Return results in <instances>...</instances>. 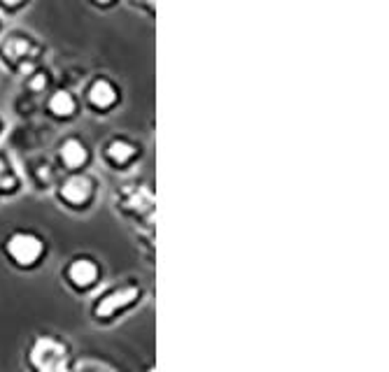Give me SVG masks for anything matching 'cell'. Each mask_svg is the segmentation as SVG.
<instances>
[{"mask_svg": "<svg viewBox=\"0 0 389 372\" xmlns=\"http://www.w3.org/2000/svg\"><path fill=\"white\" fill-rule=\"evenodd\" d=\"M7 252L19 265H33L42 254V242L33 233H14L7 240Z\"/></svg>", "mask_w": 389, "mask_h": 372, "instance_id": "cell-2", "label": "cell"}, {"mask_svg": "<svg viewBox=\"0 0 389 372\" xmlns=\"http://www.w3.org/2000/svg\"><path fill=\"white\" fill-rule=\"evenodd\" d=\"M61 195L73 205L87 203L91 195V181L87 177H82V174H73V177H68L63 181V186H61Z\"/></svg>", "mask_w": 389, "mask_h": 372, "instance_id": "cell-4", "label": "cell"}, {"mask_svg": "<svg viewBox=\"0 0 389 372\" xmlns=\"http://www.w3.org/2000/svg\"><path fill=\"white\" fill-rule=\"evenodd\" d=\"M68 277H70V282L78 288H87L96 282L98 268L94 261H89V258H78V261H73L70 268H68Z\"/></svg>", "mask_w": 389, "mask_h": 372, "instance_id": "cell-5", "label": "cell"}, {"mask_svg": "<svg viewBox=\"0 0 389 372\" xmlns=\"http://www.w3.org/2000/svg\"><path fill=\"white\" fill-rule=\"evenodd\" d=\"M138 298V288L135 286H126V288H117V291L108 293L105 298L96 305V314L98 316H108L114 314L119 307H126Z\"/></svg>", "mask_w": 389, "mask_h": 372, "instance_id": "cell-3", "label": "cell"}, {"mask_svg": "<svg viewBox=\"0 0 389 372\" xmlns=\"http://www.w3.org/2000/svg\"><path fill=\"white\" fill-rule=\"evenodd\" d=\"M66 361V347L51 338H37L33 349H30V363L37 372H63Z\"/></svg>", "mask_w": 389, "mask_h": 372, "instance_id": "cell-1", "label": "cell"}, {"mask_svg": "<svg viewBox=\"0 0 389 372\" xmlns=\"http://www.w3.org/2000/svg\"><path fill=\"white\" fill-rule=\"evenodd\" d=\"M108 156L112 158L117 165H124L126 161H131L135 156V147L131 142H124V140H114L108 144Z\"/></svg>", "mask_w": 389, "mask_h": 372, "instance_id": "cell-9", "label": "cell"}, {"mask_svg": "<svg viewBox=\"0 0 389 372\" xmlns=\"http://www.w3.org/2000/svg\"><path fill=\"white\" fill-rule=\"evenodd\" d=\"M49 110L54 112L56 117H70L75 112V98L68 94V91H56L49 101Z\"/></svg>", "mask_w": 389, "mask_h": 372, "instance_id": "cell-8", "label": "cell"}, {"mask_svg": "<svg viewBox=\"0 0 389 372\" xmlns=\"http://www.w3.org/2000/svg\"><path fill=\"white\" fill-rule=\"evenodd\" d=\"M89 101L96 105L98 110H108L110 105L117 101V89H114L108 79H96L89 89Z\"/></svg>", "mask_w": 389, "mask_h": 372, "instance_id": "cell-6", "label": "cell"}, {"mask_svg": "<svg viewBox=\"0 0 389 372\" xmlns=\"http://www.w3.org/2000/svg\"><path fill=\"white\" fill-rule=\"evenodd\" d=\"M147 372H154V370H147Z\"/></svg>", "mask_w": 389, "mask_h": 372, "instance_id": "cell-11", "label": "cell"}, {"mask_svg": "<svg viewBox=\"0 0 389 372\" xmlns=\"http://www.w3.org/2000/svg\"><path fill=\"white\" fill-rule=\"evenodd\" d=\"M3 54L5 58H21L28 54V42L24 40V37H10L5 44H3Z\"/></svg>", "mask_w": 389, "mask_h": 372, "instance_id": "cell-10", "label": "cell"}, {"mask_svg": "<svg viewBox=\"0 0 389 372\" xmlns=\"http://www.w3.org/2000/svg\"><path fill=\"white\" fill-rule=\"evenodd\" d=\"M61 158H63V163L68 165V168H78V165L87 161V147L75 138L66 140L63 144H61Z\"/></svg>", "mask_w": 389, "mask_h": 372, "instance_id": "cell-7", "label": "cell"}]
</instances>
